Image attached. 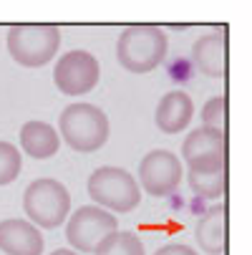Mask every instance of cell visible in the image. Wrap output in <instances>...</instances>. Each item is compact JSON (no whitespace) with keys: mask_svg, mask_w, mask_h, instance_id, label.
I'll return each mask as SVG.
<instances>
[{"mask_svg":"<svg viewBox=\"0 0 252 255\" xmlns=\"http://www.w3.org/2000/svg\"><path fill=\"white\" fill-rule=\"evenodd\" d=\"M182 157L187 164L212 157H227V139L220 131H212L207 127L192 129V134L182 141Z\"/></svg>","mask_w":252,"mask_h":255,"instance_id":"obj_15","label":"cell"},{"mask_svg":"<svg viewBox=\"0 0 252 255\" xmlns=\"http://www.w3.org/2000/svg\"><path fill=\"white\" fill-rule=\"evenodd\" d=\"M88 197L114 215L136 210L141 202V190L131 172L121 167H98L88 177Z\"/></svg>","mask_w":252,"mask_h":255,"instance_id":"obj_5","label":"cell"},{"mask_svg":"<svg viewBox=\"0 0 252 255\" xmlns=\"http://www.w3.org/2000/svg\"><path fill=\"white\" fill-rule=\"evenodd\" d=\"M0 253L5 255H41L43 235L28 220H3L0 223Z\"/></svg>","mask_w":252,"mask_h":255,"instance_id":"obj_10","label":"cell"},{"mask_svg":"<svg viewBox=\"0 0 252 255\" xmlns=\"http://www.w3.org/2000/svg\"><path fill=\"white\" fill-rule=\"evenodd\" d=\"M225 30L217 33H204L202 38H197L192 48V61L202 71L204 76L222 79L227 74V53H225Z\"/></svg>","mask_w":252,"mask_h":255,"instance_id":"obj_12","label":"cell"},{"mask_svg":"<svg viewBox=\"0 0 252 255\" xmlns=\"http://www.w3.org/2000/svg\"><path fill=\"white\" fill-rule=\"evenodd\" d=\"M93 255H147V253H144V243L139 240V235H134L131 230H116L98 245Z\"/></svg>","mask_w":252,"mask_h":255,"instance_id":"obj_16","label":"cell"},{"mask_svg":"<svg viewBox=\"0 0 252 255\" xmlns=\"http://www.w3.org/2000/svg\"><path fill=\"white\" fill-rule=\"evenodd\" d=\"M227 157H212L189 164L187 182L194 195L204 200H220L227 187Z\"/></svg>","mask_w":252,"mask_h":255,"instance_id":"obj_9","label":"cell"},{"mask_svg":"<svg viewBox=\"0 0 252 255\" xmlns=\"http://www.w3.org/2000/svg\"><path fill=\"white\" fill-rule=\"evenodd\" d=\"M101 76V68L93 53L88 51H68L56 61L53 81L61 94L66 96H84L96 89Z\"/></svg>","mask_w":252,"mask_h":255,"instance_id":"obj_7","label":"cell"},{"mask_svg":"<svg viewBox=\"0 0 252 255\" xmlns=\"http://www.w3.org/2000/svg\"><path fill=\"white\" fill-rule=\"evenodd\" d=\"M202 127L225 134V124H227V99L225 96H212L204 109H202Z\"/></svg>","mask_w":252,"mask_h":255,"instance_id":"obj_17","label":"cell"},{"mask_svg":"<svg viewBox=\"0 0 252 255\" xmlns=\"http://www.w3.org/2000/svg\"><path fill=\"white\" fill-rule=\"evenodd\" d=\"M20 174V152L10 141H0V187L10 185Z\"/></svg>","mask_w":252,"mask_h":255,"instance_id":"obj_18","label":"cell"},{"mask_svg":"<svg viewBox=\"0 0 252 255\" xmlns=\"http://www.w3.org/2000/svg\"><path fill=\"white\" fill-rule=\"evenodd\" d=\"M23 210L28 215V223L56 230L68 220L71 212V195L58 179L41 177L30 182L23 192Z\"/></svg>","mask_w":252,"mask_h":255,"instance_id":"obj_4","label":"cell"},{"mask_svg":"<svg viewBox=\"0 0 252 255\" xmlns=\"http://www.w3.org/2000/svg\"><path fill=\"white\" fill-rule=\"evenodd\" d=\"M20 147L33 159H48L58 152L61 136L46 122H25L20 127Z\"/></svg>","mask_w":252,"mask_h":255,"instance_id":"obj_14","label":"cell"},{"mask_svg":"<svg viewBox=\"0 0 252 255\" xmlns=\"http://www.w3.org/2000/svg\"><path fill=\"white\" fill-rule=\"evenodd\" d=\"M116 230V217L98 205H84L66 220V240L79 253H96L98 245Z\"/></svg>","mask_w":252,"mask_h":255,"instance_id":"obj_6","label":"cell"},{"mask_svg":"<svg viewBox=\"0 0 252 255\" xmlns=\"http://www.w3.org/2000/svg\"><path fill=\"white\" fill-rule=\"evenodd\" d=\"M61 46V30L51 23H20L8 30V53L25 68L51 63Z\"/></svg>","mask_w":252,"mask_h":255,"instance_id":"obj_3","label":"cell"},{"mask_svg":"<svg viewBox=\"0 0 252 255\" xmlns=\"http://www.w3.org/2000/svg\"><path fill=\"white\" fill-rule=\"evenodd\" d=\"M194 117V101L184 91H169L157 106V127L164 134H179L189 127Z\"/></svg>","mask_w":252,"mask_h":255,"instance_id":"obj_11","label":"cell"},{"mask_svg":"<svg viewBox=\"0 0 252 255\" xmlns=\"http://www.w3.org/2000/svg\"><path fill=\"white\" fill-rule=\"evenodd\" d=\"M139 182L152 197H167L182 182V162L169 149H154L139 164Z\"/></svg>","mask_w":252,"mask_h":255,"instance_id":"obj_8","label":"cell"},{"mask_svg":"<svg viewBox=\"0 0 252 255\" xmlns=\"http://www.w3.org/2000/svg\"><path fill=\"white\" fill-rule=\"evenodd\" d=\"M116 58L131 74H149L167 58L164 30L152 23H134L124 28L116 41Z\"/></svg>","mask_w":252,"mask_h":255,"instance_id":"obj_1","label":"cell"},{"mask_svg":"<svg viewBox=\"0 0 252 255\" xmlns=\"http://www.w3.org/2000/svg\"><path fill=\"white\" fill-rule=\"evenodd\" d=\"M51 255H79L76 250H68V248H58V250H53Z\"/></svg>","mask_w":252,"mask_h":255,"instance_id":"obj_20","label":"cell"},{"mask_svg":"<svg viewBox=\"0 0 252 255\" xmlns=\"http://www.w3.org/2000/svg\"><path fill=\"white\" fill-rule=\"evenodd\" d=\"M194 238L204 253L222 255L227 248V207L214 205L212 210H207L194 228Z\"/></svg>","mask_w":252,"mask_h":255,"instance_id":"obj_13","label":"cell"},{"mask_svg":"<svg viewBox=\"0 0 252 255\" xmlns=\"http://www.w3.org/2000/svg\"><path fill=\"white\" fill-rule=\"evenodd\" d=\"M154 255H197V250H192L189 245H182V243H174V245L159 248Z\"/></svg>","mask_w":252,"mask_h":255,"instance_id":"obj_19","label":"cell"},{"mask_svg":"<svg viewBox=\"0 0 252 255\" xmlns=\"http://www.w3.org/2000/svg\"><path fill=\"white\" fill-rule=\"evenodd\" d=\"M58 129L63 141L71 149L76 152H96L109 141V119L93 104H68L61 119H58Z\"/></svg>","mask_w":252,"mask_h":255,"instance_id":"obj_2","label":"cell"}]
</instances>
